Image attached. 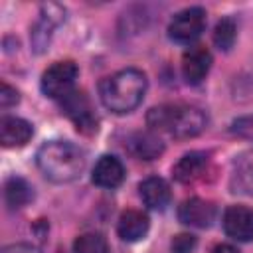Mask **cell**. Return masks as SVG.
Instances as JSON below:
<instances>
[{
  "instance_id": "1",
  "label": "cell",
  "mask_w": 253,
  "mask_h": 253,
  "mask_svg": "<svg viewBox=\"0 0 253 253\" xmlns=\"http://www.w3.org/2000/svg\"><path fill=\"white\" fill-rule=\"evenodd\" d=\"M146 75L140 69L134 67H126L121 69L109 77H105L99 85V95H101V103L117 115H125L134 111L144 95H146Z\"/></svg>"
},
{
  "instance_id": "2",
  "label": "cell",
  "mask_w": 253,
  "mask_h": 253,
  "mask_svg": "<svg viewBox=\"0 0 253 253\" xmlns=\"http://www.w3.org/2000/svg\"><path fill=\"white\" fill-rule=\"evenodd\" d=\"M40 172L55 184H67L85 170V152L69 140H49L40 146L36 154Z\"/></svg>"
},
{
  "instance_id": "3",
  "label": "cell",
  "mask_w": 253,
  "mask_h": 253,
  "mask_svg": "<svg viewBox=\"0 0 253 253\" xmlns=\"http://www.w3.org/2000/svg\"><path fill=\"white\" fill-rule=\"evenodd\" d=\"M146 123L154 130L170 132L174 138H194L206 128L208 117L192 105H160L148 111Z\"/></svg>"
},
{
  "instance_id": "4",
  "label": "cell",
  "mask_w": 253,
  "mask_h": 253,
  "mask_svg": "<svg viewBox=\"0 0 253 253\" xmlns=\"http://www.w3.org/2000/svg\"><path fill=\"white\" fill-rule=\"evenodd\" d=\"M79 75V69L75 65V61L71 59H63V61H55L51 63L43 73H42V91L45 97L49 99H63L73 91L75 79Z\"/></svg>"
},
{
  "instance_id": "5",
  "label": "cell",
  "mask_w": 253,
  "mask_h": 253,
  "mask_svg": "<svg viewBox=\"0 0 253 253\" xmlns=\"http://www.w3.org/2000/svg\"><path fill=\"white\" fill-rule=\"evenodd\" d=\"M204 28H206V10L200 6H190L180 10L170 20L168 36L178 43H192L202 36Z\"/></svg>"
},
{
  "instance_id": "6",
  "label": "cell",
  "mask_w": 253,
  "mask_h": 253,
  "mask_svg": "<svg viewBox=\"0 0 253 253\" xmlns=\"http://www.w3.org/2000/svg\"><path fill=\"white\" fill-rule=\"evenodd\" d=\"M65 20V10L59 4H43L40 10V18L32 28V47L36 53H42L51 40L53 30Z\"/></svg>"
},
{
  "instance_id": "7",
  "label": "cell",
  "mask_w": 253,
  "mask_h": 253,
  "mask_svg": "<svg viewBox=\"0 0 253 253\" xmlns=\"http://www.w3.org/2000/svg\"><path fill=\"white\" fill-rule=\"evenodd\" d=\"M65 115L73 121L77 130L81 132H95L97 130V117L91 109V103L83 91H71L67 97L61 99Z\"/></svg>"
},
{
  "instance_id": "8",
  "label": "cell",
  "mask_w": 253,
  "mask_h": 253,
  "mask_svg": "<svg viewBox=\"0 0 253 253\" xmlns=\"http://www.w3.org/2000/svg\"><path fill=\"white\" fill-rule=\"evenodd\" d=\"M223 231L235 241H253V208L249 206H229L221 217Z\"/></svg>"
},
{
  "instance_id": "9",
  "label": "cell",
  "mask_w": 253,
  "mask_h": 253,
  "mask_svg": "<svg viewBox=\"0 0 253 253\" xmlns=\"http://www.w3.org/2000/svg\"><path fill=\"white\" fill-rule=\"evenodd\" d=\"M215 206L210 200L190 198L178 206V219L190 227H210L215 221Z\"/></svg>"
},
{
  "instance_id": "10",
  "label": "cell",
  "mask_w": 253,
  "mask_h": 253,
  "mask_svg": "<svg viewBox=\"0 0 253 253\" xmlns=\"http://www.w3.org/2000/svg\"><path fill=\"white\" fill-rule=\"evenodd\" d=\"M211 67V53L204 47V45H196L190 47L188 51H184L182 57V75L188 83L198 85L206 79V75L210 73Z\"/></svg>"
},
{
  "instance_id": "11",
  "label": "cell",
  "mask_w": 253,
  "mask_h": 253,
  "mask_svg": "<svg viewBox=\"0 0 253 253\" xmlns=\"http://www.w3.org/2000/svg\"><path fill=\"white\" fill-rule=\"evenodd\" d=\"M34 126L20 117H2L0 119V142L4 148H20L30 142Z\"/></svg>"
},
{
  "instance_id": "12",
  "label": "cell",
  "mask_w": 253,
  "mask_h": 253,
  "mask_svg": "<svg viewBox=\"0 0 253 253\" xmlns=\"http://www.w3.org/2000/svg\"><path fill=\"white\" fill-rule=\"evenodd\" d=\"M91 180L99 188H111L113 190V188L123 184V180H125V166H123V162L117 156L105 154V156H101L95 162Z\"/></svg>"
},
{
  "instance_id": "13",
  "label": "cell",
  "mask_w": 253,
  "mask_h": 253,
  "mask_svg": "<svg viewBox=\"0 0 253 253\" xmlns=\"http://www.w3.org/2000/svg\"><path fill=\"white\" fill-rule=\"evenodd\" d=\"M148 227H150V219L140 210H125L117 221L119 237L123 241H128V243L140 241L148 233Z\"/></svg>"
},
{
  "instance_id": "14",
  "label": "cell",
  "mask_w": 253,
  "mask_h": 253,
  "mask_svg": "<svg viewBox=\"0 0 253 253\" xmlns=\"http://www.w3.org/2000/svg\"><path fill=\"white\" fill-rule=\"evenodd\" d=\"M138 192H140L144 206L150 210H164L172 198L168 182L160 176H150V178L142 180L138 186Z\"/></svg>"
},
{
  "instance_id": "15",
  "label": "cell",
  "mask_w": 253,
  "mask_h": 253,
  "mask_svg": "<svg viewBox=\"0 0 253 253\" xmlns=\"http://www.w3.org/2000/svg\"><path fill=\"white\" fill-rule=\"evenodd\" d=\"M208 168V154L200 152V150H192L188 154H184L174 166H172V174L178 182L182 184H190L194 180H198L204 170Z\"/></svg>"
},
{
  "instance_id": "16",
  "label": "cell",
  "mask_w": 253,
  "mask_h": 253,
  "mask_svg": "<svg viewBox=\"0 0 253 253\" xmlns=\"http://www.w3.org/2000/svg\"><path fill=\"white\" fill-rule=\"evenodd\" d=\"M164 146L158 136L152 132H136L130 138V152L140 160H154L158 154H162Z\"/></svg>"
},
{
  "instance_id": "17",
  "label": "cell",
  "mask_w": 253,
  "mask_h": 253,
  "mask_svg": "<svg viewBox=\"0 0 253 253\" xmlns=\"http://www.w3.org/2000/svg\"><path fill=\"white\" fill-rule=\"evenodd\" d=\"M32 198H34V192H32L30 184L24 178L12 176L10 180H6V184H4V200L12 210L24 208Z\"/></svg>"
},
{
  "instance_id": "18",
  "label": "cell",
  "mask_w": 253,
  "mask_h": 253,
  "mask_svg": "<svg viewBox=\"0 0 253 253\" xmlns=\"http://www.w3.org/2000/svg\"><path fill=\"white\" fill-rule=\"evenodd\" d=\"M73 253H109V243L103 233L87 231L75 237Z\"/></svg>"
},
{
  "instance_id": "19",
  "label": "cell",
  "mask_w": 253,
  "mask_h": 253,
  "mask_svg": "<svg viewBox=\"0 0 253 253\" xmlns=\"http://www.w3.org/2000/svg\"><path fill=\"white\" fill-rule=\"evenodd\" d=\"M235 38H237V24H235V20L233 18H221L215 24V28H213V43L219 49L227 51V49L233 47Z\"/></svg>"
},
{
  "instance_id": "20",
  "label": "cell",
  "mask_w": 253,
  "mask_h": 253,
  "mask_svg": "<svg viewBox=\"0 0 253 253\" xmlns=\"http://www.w3.org/2000/svg\"><path fill=\"white\" fill-rule=\"evenodd\" d=\"M237 188L249 196H253V162H243L235 172Z\"/></svg>"
},
{
  "instance_id": "21",
  "label": "cell",
  "mask_w": 253,
  "mask_h": 253,
  "mask_svg": "<svg viewBox=\"0 0 253 253\" xmlns=\"http://www.w3.org/2000/svg\"><path fill=\"white\" fill-rule=\"evenodd\" d=\"M194 249H196V237L192 233H180L170 243L172 253H192Z\"/></svg>"
},
{
  "instance_id": "22",
  "label": "cell",
  "mask_w": 253,
  "mask_h": 253,
  "mask_svg": "<svg viewBox=\"0 0 253 253\" xmlns=\"http://www.w3.org/2000/svg\"><path fill=\"white\" fill-rule=\"evenodd\" d=\"M18 101H20L18 91L14 87H10L8 83H2V87H0V107L8 109L12 105H18Z\"/></svg>"
},
{
  "instance_id": "23",
  "label": "cell",
  "mask_w": 253,
  "mask_h": 253,
  "mask_svg": "<svg viewBox=\"0 0 253 253\" xmlns=\"http://www.w3.org/2000/svg\"><path fill=\"white\" fill-rule=\"evenodd\" d=\"M2 253H42V251L30 243H14V245L4 247Z\"/></svg>"
},
{
  "instance_id": "24",
  "label": "cell",
  "mask_w": 253,
  "mask_h": 253,
  "mask_svg": "<svg viewBox=\"0 0 253 253\" xmlns=\"http://www.w3.org/2000/svg\"><path fill=\"white\" fill-rule=\"evenodd\" d=\"M211 253H239L233 245H229V243H217L213 249H211Z\"/></svg>"
}]
</instances>
